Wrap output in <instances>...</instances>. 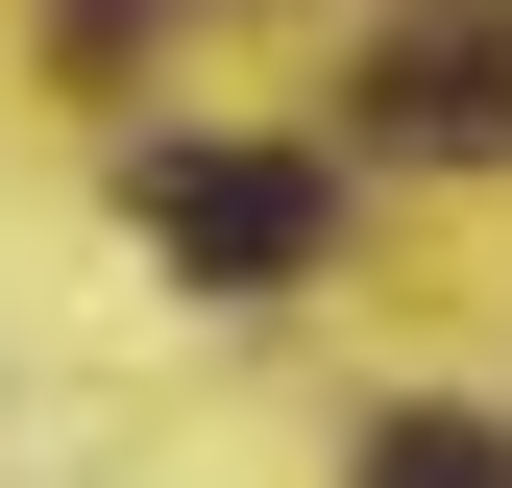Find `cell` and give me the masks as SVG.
<instances>
[{
    "label": "cell",
    "instance_id": "obj_1",
    "mask_svg": "<svg viewBox=\"0 0 512 488\" xmlns=\"http://www.w3.org/2000/svg\"><path fill=\"white\" fill-rule=\"evenodd\" d=\"M122 220L196 293H293L317 244H342V171H293V147H122Z\"/></svg>",
    "mask_w": 512,
    "mask_h": 488
},
{
    "label": "cell",
    "instance_id": "obj_2",
    "mask_svg": "<svg viewBox=\"0 0 512 488\" xmlns=\"http://www.w3.org/2000/svg\"><path fill=\"white\" fill-rule=\"evenodd\" d=\"M366 147H415V171L512 147V0H415V25L366 49Z\"/></svg>",
    "mask_w": 512,
    "mask_h": 488
},
{
    "label": "cell",
    "instance_id": "obj_3",
    "mask_svg": "<svg viewBox=\"0 0 512 488\" xmlns=\"http://www.w3.org/2000/svg\"><path fill=\"white\" fill-rule=\"evenodd\" d=\"M366 488H512V415H366Z\"/></svg>",
    "mask_w": 512,
    "mask_h": 488
}]
</instances>
